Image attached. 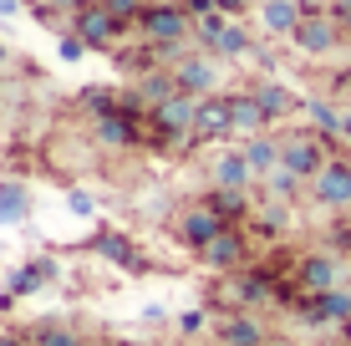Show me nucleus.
Listing matches in <instances>:
<instances>
[{"label": "nucleus", "mask_w": 351, "mask_h": 346, "mask_svg": "<svg viewBox=\"0 0 351 346\" xmlns=\"http://www.w3.org/2000/svg\"><path fill=\"white\" fill-rule=\"evenodd\" d=\"M138 36L148 46H189L193 16L184 10V0H148V10L138 16Z\"/></svg>", "instance_id": "1"}, {"label": "nucleus", "mask_w": 351, "mask_h": 346, "mask_svg": "<svg viewBox=\"0 0 351 346\" xmlns=\"http://www.w3.org/2000/svg\"><path fill=\"white\" fill-rule=\"evenodd\" d=\"M331 158H336L331 143H326L321 133H311V127H300V133H285V138H280V169L300 173L306 184H311V178H316Z\"/></svg>", "instance_id": "2"}, {"label": "nucleus", "mask_w": 351, "mask_h": 346, "mask_svg": "<svg viewBox=\"0 0 351 346\" xmlns=\"http://www.w3.org/2000/svg\"><path fill=\"white\" fill-rule=\"evenodd\" d=\"M346 285V265L336 249H306L295 260V291L300 295H321V291H336Z\"/></svg>", "instance_id": "3"}, {"label": "nucleus", "mask_w": 351, "mask_h": 346, "mask_svg": "<svg viewBox=\"0 0 351 346\" xmlns=\"http://www.w3.org/2000/svg\"><path fill=\"white\" fill-rule=\"evenodd\" d=\"M193 255H199V265L209 270V275H234V270L250 265V240H245L239 224H229L224 234H214V240L204 249H193Z\"/></svg>", "instance_id": "4"}, {"label": "nucleus", "mask_w": 351, "mask_h": 346, "mask_svg": "<svg viewBox=\"0 0 351 346\" xmlns=\"http://www.w3.org/2000/svg\"><path fill=\"white\" fill-rule=\"evenodd\" d=\"M66 31H77L82 41H87V51H112L117 36L132 31V26H123V21H117L112 10L102 5V0H92L87 10H77V16H71V26H66Z\"/></svg>", "instance_id": "5"}, {"label": "nucleus", "mask_w": 351, "mask_h": 346, "mask_svg": "<svg viewBox=\"0 0 351 346\" xmlns=\"http://www.w3.org/2000/svg\"><path fill=\"white\" fill-rule=\"evenodd\" d=\"M224 230H229V219L209 204V199H199V204L178 209V219H173V234H178V240H184L189 249H204V245L214 240V234H224Z\"/></svg>", "instance_id": "6"}, {"label": "nucleus", "mask_w": 351, "mask_h": 346, "mask_svg": "<svg viewBox=\"0 0 351 346\" xmlns=\"http://www.w3.org/2000/svg\"><path fill=\"white\" fill-rule=\"evenodd\" d=\"M311 199L331 214H351V158H331L311 178Z\"/></svg>", "instance_id": "7"}, {"label": "nucleus", "mask_w": 351, "mask_h": 346, "mask_svg": "<svg viewBox=\"0 0 351 346\" xmlns=\"http://www.w3.org/2000/svg\"><path fill=\"white\" fill-rule=\"evenodd\" d=\"M290 41H295L300 56H331V51H341L346 31H341V21L326 10V16H306V21L295 26V36H290Z\"/></svg>", "instance_id": "8"}, {"label": "nucleus", "mask_w": 351, "mask_h": 346, "mask_svg": "<svg viewBox=\"0 0 351 346\" xmlns=\"http://www.w3.org/2000/svg\"><path fill=\"white\" fill-rule=\"evenodd\" d=\"M219 56H209V51H189L184 62H173L168 71H173V82H178V92H189V97H214L219 92Z\"/></svg>", "instance_id": "9"}, {"label": "nucleus", "mask_w": 351, "mask_h": 346, "mask_svg": "<svg viewBox=\"0 0 351 346\" xmlns=\"http://www.w3.org/2000/svg\"><path fill=\"white\" fill-rule=\"evenodd\" d=\"M92 133L102 148H138V143H148V133H143V123H138V112L123 102L117 112H102V117H92Z\"/></svg>", "instance_id": "10"}, {"label": "nucleus", "mask_w": 351, "mask_h": 346, "mask_svg": "<svg viewBox=\"0 0 351 346\" xmlns=\"http://www.w3.org/2000/svg\"><path fill=\"white\" fill-rule=\"evenodd\" d=\"M224 138H234V117H229V92L199 97V127H193V143H224Z\"/></svg>", "instance_id": "11"}, {"label": "nucleus", "mask_w": 351, "mask_h": 346, "mask_svg": "<svg viewBox=\"0 0 351 346\" xmlns=\"http://www.w3.org/2000/svg\"><path fill=\"white\" fill-rule=\"evenodd\" d=\"M214 336H219V346H265L270 331H265V321L255 311H229V316H219Z\"/></svg>", "instance_id": "12"}, {"label": "nucleus", "mask_w": 351, "mask_h": 346, "mask_svg": "<svg viewBox=\"0 0 351 346\" xmlns=\"http://www.w3.org/2000/svg\"><path fill=\"white\" fill-rule=\"evenodd\" d=\"M229 117H234V138H260L270 133V117L255 92H229Z\"/></svg>", "instance_id": "13"}, {"label": "nucleus", "mask_w": 351, "mask_h": 346, "mask_svg": "<svg viewBox=\"0 0 351 346\" xmlns=\"http://www.w3.org/2000/svg\"><path fill=\"white\" fill-rule=\"evenodd\" d=\"M214 188H250L255 184V169H250V158H245V148H224L219 158H214Z\"/></svg>", "instance_id": "14"}, {"label": "nucleus", "mask_w": 351, "mask_h": 346, "mask_svg": "<svg viewBox=\"0 0 351 346\" xmlns=\"http://www.w3.org/2000/svg\"><path fill=\"white\" fill-rule=\"evenodd\" d=\"M173 92H178L173 71H168V66H153V71H143V77H138V87H132L128 97L138 102L143 112H153V107H158V102H168V97H173Z\"/></svg>", "instance_id": "15"}, {"label": "nucleus", "mask_w": 351, "mask_h": 346, "mask_svg": "<svg viewBox=\"0 0 351 346\" xmlns=\"http://www.w3.org/2000/svg\"><path fill=\"white\" fill-rule=\"evenodd\" d=\"M300 21H306L300 0H265V5H260V26H265V36H295Z\"/></svg>", "instance_id": "16"}, {"label": "nucleus", "mask_w": 351, "mask_h": 346, "mask_svg": "<svg viewBox=\"0 0 351 346\" xmlns=\"http://www.w3.org/2000/svg\"><path fill=\"white\" fill-rule=\"evenodd\" d=\"M260 97V107H265V117H270V127L275 123H285L290 112H300V97L285 87V82H260V87H250Z\"/></svg>", "instance_id": "17"}, {"label": "nucleus", "mask_w": 351, "mask_h": 346, "mask_svg": "<svg viewBox=\"0 0 351 346\" xmlns=\"http://www.w3.org/2000/svg\"><path fill=\"white\" fill-rule=\"evenodd\" d=\"M250 51H255V36H250L234 16H229V21H224V31L214 36L209 56H219V62H239V56H250Z\"/></svg>", "instance_id": "18"}, {"label": "nucleus", "mask_w": 351, "mask_h": 346, "mask_svg": "<svg viewBox=\"0 0 351 346\" xmlns=\"http://www.w3.org/2000/svg\"><path fill=\"white\" fill-rule=\"evenodd\" d=\"M300 112H306V123H311V133H321L326 143L331 138H341V123H346V112H336L326 97H306L300 102Z\"/></svg>", "instance_id": "19"}, {"label": "nucleus", "mask_w": 351, "mask_h": 346, "mask_svg": "<svg viewBox=\"0 0 351 346\" xmlns=\"http://www.w3.org/2000/svg\"><path fill=\"white\" fill-rule=\"evenodd\" d=\"M245 158H250V169H255V178H270L275 169H280V138L275 133L245 138Z\"/></svg>", "instance_id": "20"}, {"label": "nucleus", "mask_w": 351, "mask_h": 346, "mask_svg": "<svg viewBox=\"0 0 351 346\" xmlns=\"http://www.w3.org/2000/svg\"><path fill=\"white\" fill-rule=\"evenodd\" d=\"M316 306H321V316H326V331H341L346 321H351V280L336 285V291H321Z\"/></svg>", "instance_id": "21"}, {"label": "nucleus", "mask_w": 351, "mask_h": 346, "mask_svg": "<svg viewBox=\"0 0 351 346\" xmlns=\"http://www.w3.org/2000/svg\"><path fill=\"white\" fill-rule=\"evenodd\" d=\"M26 331H31V346H87V336L66 321H36Z\"/></svg>", "instance_id": "22"}, {"label": "nucleus", "mask_w": 351, "mask_h": 346, "mask_svg": "<svg viewBox=\"0 0 351 346\" xmlns=\"http://www.w3.org/2000/svg\"><path fill=\"white\" fill-rule=\"evenodd\" d=\"M46 280H56V260H31L26 270H16V275L5 280V295H31L36 285H46Z\"/></svg>", "instance_id": "23"}, {"label": "nucleus", "mask_w": 351, "mask_h": 346, "mask_svg": "<svg viewBox=\"0 0 351 346\" xmlns=\"http://www.w3.org/2000/svg\"><path fill=\"white\" fill-rule=\"evenodd\" d=\"M97 255L112 260V265H123V270H143V260H138V249H132V240H123V234H112V230L97 234Z\"/></svg>", "instance_id": "24"}, {"label": "nucleus", "mask_w": 351, "mask_h": 346, "mask_svg": "<svg viewBox=\"0 0 351 346\" xmlns=\"http://www.w3.org/2000/svg\"><path fill=\"white\" fill-rule=\"evenodd\" d=\"M265 184V199H275V204H295L300 194H306V178L290 173V169H275L270 178H260Z\"/></svg>", "instance_id": "25"}, {"label": "nucleus", "mask_w": 351, "mask_h": 346, "mask_svg": "<svg viewBox=\"0 0 351 346\" xmlns=\"http://www.w3.org/2000/svg\"><path fill=\"white\" fill-rule=\"evenodd\" d=\"M255 230L265 234V240H280V234L290 230V204H275V199H265V204L255 209Z\"/></svg>", "instance_id": "26"}, {"label": "nucleus", "mask_w": 351, "mask_h": 346, "mask_svg": "<svg viewBox=\"0 0 351 346\" xmlns=\"http://www.w3.org/2000/svg\"><path fill=\"white\" fill-rule=\"evenodd\" d=\"M31 214V194L21 184H0V224H26Z\"/></svg>", "instance_id": "27"}, {"label": "nucleus", "mask_w": 351, "mask_h": 346, "mask_svg": "<svg viewBox=\"0 0 351 346\" xmlns=\"http://www.w3.org/2000/svg\"><path fill=\"white\" fill-rule=\"evenodd\" d=\"M209 204L219 209L229 224H239L245 214H255V209H250V188H214V194H209Z\"/></svg>", "instance_id": "28"}, {"label": "nucleus", "mask_w": 351, "mask_h": 346, "mask_svg": "<svg viewBox=\"0 0 351 346\" xmlns=\"http://www.w3.org/2000/svg\"><path fill=\"white\" fill-rule=\"evenodd\" d=\"M82 107H87L92 117H102V112H117V107H123V97H117L112 87H87V97H82Z\"/></svg>", "instance_id": "29"}, {"label": "nucleus", "mask_w": 351, "mask_h": 346, "mask_svg": "<svg viewBox=\"0 0 351 346\" xmlns=\"http://www.w3.org/2000/svg\"><path fill=\"white\" fill-rule=\"evenodd\" d=\"M102 5L112 10V16L123 21V26H132V31H138V16L148 10V0H102Z\"/></svg>", "instance_id": "30"}, {"label": "nucleus", "mask_w": 351, "mask_h": 346, "mask_svg": "<svg viewBox=\"0 0 351 346\" xmlns=\"http://www.w3.org/2000/svg\"><path fill=\"white\" fill-rule=\"evenodd\" d=\"M178 331H189V336H199V331H204V311H184V316H178Z\"/></svg>", "instance_id": "31"}, {"label": "nucleus", "mask_w": 351, "mask_h": 346, "mask_svg": "<svg viewBox=\"0 0 351 346\" xmlns=\"http://www.w3.org/2000/svg\"><path fill=\"white\" fill-rule=\"evenodd\" d=\"M184 10H189L193 21H204V16H214L219 5H214V0H184Z\"/></svg>", "instance_id": "32"}, {"label": "nucleus", "mask_w": 351, "mask_h": 346, "mask_svg": "<svg viewBox=\"0 0 351 346\" xmlns=\"http://www.w3.org/2000/svg\"><path fill=\"white\" fill-rule=\"evenodd\" d=\"M331 16L341 21V31L351 36V0H331Z\"/></svg>", "instance_id": "33"}, {"label": "nucleus", "mask_w": 351, "mask_h": 346, "mask_svg": "<svg viewBox=\"0 0 351 346\" xmlns=\"http://www.w3.org/2000/svg\"><path fill=\"white\" fill-rule=\"evenodd\" d=\"M46 5H51V10H66V16H77V10H87L92 0H46Z\"/></svg>", "instance_id": "34"}, {"label": "nucleus", "mask_w": 351, "mask_h": 346, "mask_svg": "<svg viewBox=\"0 0 351 346\" xmlns=\"http://www.w3.org/2000/svg\"><path fill=\"white\" fill-rule=\"evenodd\" d=\"M214 5H219L224 16H234V21H239V16H245V10H250V0H214Z\"/></svg>", "instance_id": "35"}, {"label": "nucleus", "mask_w": 351, "mask_h": 346, "mask_svg": "<svg viewBox=\"0 0 351 346\" xmlns=\"http://www.w3.org/2000/svg\"><path fill=\"white\" fill-rule=\"evenodd\" d=\"M0 346H31V331H0Z\"/></svg>", "instance_id": "36"}, {"label": "nucleus", "mask_w": 351, "mask_h": 346, "mask_svg": "<svg viewBox=\"0 0 351 346\" xmlns=\"http://www.w3.org/2000/svg\"><path fill=\"white\" fill-rule=\"evenodd\" d=\"M341 138L351 143V107H346V123H341Z\"/></svg>", "instance_id": "37"}, {"label": "nucleus", "mask_w": 351, "mask_h": 346, "mask_svg": "<svg viewBox=\"0 0 351 346\" xmlns=\"http://www.w3.org/2000/svg\"><path fill=\"white\" fill-rule=\"evenodd\" d=\"M341 346H351V321H346V326H341Z\"/></svg>", "instance_id": "38"}, {"label": "nucleus", "mask_w": 351, "mask_h": 346, "mask_svg": "<svg viewBox=\"0 0 351 346\" xmlns=\"http://www.w3.org/2000/svg\"><path fill=\"white\" fill-rule=\"evenodd\" d=\"M0 66H10V51H5V46H0Z\"/></svg>", "instance_id": "39"}, {"label": "nucleus", "mask_w": 351, "mask_h": 346, "mask_svg": "<svg viewBox=\"0 0 351 346\" xmlns=\"http://www.w3.org/2000/svg\"><path fill=\"white\" fill-rule=\"evenodd\" d=\"M265 346H290V341H280V336H270V341H265Z\"/></svg>", "instance_id": "40"}, {"label": "nucleus", "mask_w": 351, "mask_h": 346, "mask_svg": "<svg viewBox=\"0 0 351 346\" xmlns=\"http://www.w3.org/2000/svg\"><path fill=\"white\" fill-rule=\"evenodd\" d=\"M97 346H112V341H97Z\"/></svg>", "instance_id": "41"}, {"label": "nucleus", "mask_w": 351, "mask_h": 346, "mask_svg": "<svg viewBox=\"0 0 351 346\" xmlns=\"http://www.w3.org/2000/svg\"><path fill=\"white\" fill-rule=\"evenodd\" d=\"M346 56H351V41H346Z\"/></svg>", "instance_id": "42"}]
</instances>
